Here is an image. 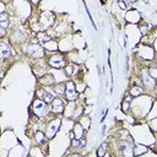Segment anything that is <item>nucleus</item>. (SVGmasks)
<instances>
[{
    "label": "nucleus",
    "instance_id": "obj_27",
    "mask_svg": "<svg viewBox=\"0 0 157 157\" xmlns=\"http://www.w3.org/2000/svg\"><path fill=\"white\" fill-rule=\"evenodd\" d=\"M104 157H112V156H110V153H109V152H107V153L104 155Z\"/></svg>",
    "mask_w": 157,
    "mask_h": 157
},
{
    "label": "nucleus",
    "instance_id": "obj_1",
    "mask_svg": "<svg viewBox=\"0 0 157 157\" xmlns=\"http://www.w3.org/2000/svg\"><path fill=\"white\" fill-rule=\"evenodd\" d=\"M48 104L43 101V99H40V98H36L34 101H33V103H32V112H33V114L37 117V118H44V117H47L48 115V113H49V109H48V107H47Z\"/></svg>",
    "mask_w": 157,
    "mask_h": 157
},
{
    "label": "nucleus",
    "instance_id": "obj_14",
    "mask_svg": "<svg viewBox=\"0 0 157 157\" xmlns=\"http://www.w3.org/2000/svg\"><path fill=\"white\" fill-rule=\"evenodd\" d=\"M142 93H144V87L142 86H134L129 91L130 97H137V96H141Z\"/></svg>",
    "mask_w": 157,
    "mask_h": 157
},
{
    "label": "nucleus",
    "instance_id": "obj_11",
    "mask_svg": "<svg viewBox=\"0 0 157 157\" xmlns=\"http://www.w3.org/2000/svg\"><path fill=\"white\" fill-rule=\"evenodd\" d=\"M39 98H40V99H43L47 104H52V103H53V101L55 99V97H54L49 91L43 90V88H42V94L39 96Z\"/></svg>",
    "mask_w": 157,
    "mask_h": 157
},
{
    "label": "nucleus",
    "instance_id": "obj_18",
    "mask_svg": "<svg viewBox=\"0 0 157 157\" xmlns=\"http://www.w3.org/2000/svg\"><path fill=\"white\" fill-rule=\"evenodd\" d=\"M65 90H66V83H64V82H60V83H56L55 86H54V92L55 93H58L59 96H65Z\"/></svg>",
    "mask_w": 157,
    "mask_h": 157
},
{
    "label": "nucleus",
    "instance_id": "obj_25",
    "mask_svg": "<svg viewBox=\"0 0 157 157\" xmlns=\"http://www.w3.org/2000/svg\"><path fill=\"white\" fill-rule=\"evenodd\" d=\"M118 5H119V6H120L123 10H125V4H124L123 1H118Z\"/></svg>",
    "mask_w": 157,
    "mask_h": 157
},
{
    "label": "nucleus",
    "instance_id": "obj_19",
    "mask_svg": "<svg viewBox=\"0 0 157 157\" xmlns=\"http://www.w3.org/2000/svg\"><path fill=\"white\" fill-rule=\"evenodd\" d=\"M34 139H36L37 144H39V145H42V144H44V142L47 141V136H45V134L42 132V131H37V132L34 134Z\"/></svg>",
    "mask_w": 157,
    "mask_h": 157
},
{
    "label": "nucleus",
    "instance_id": "obj_7",
    "mask_svg": "<svg viewBox=\"0 0 157 157\" xmlns=\"http://www.w3.org/2000/svg\"><path fill=\"white\" fill-rule=\"evenodd\" d=\"M141 80H142V85L144 87L148 88V90H153L156 87V80L151 77V75L148 74L147 69H142L141 72Z\"/></svg>",
    "mask_w": 157,
    "mask_h": 157
},
{
    "label": "nucleus",
    "instance_id": "obj_5",
    "mask_svg": "<svg viewBox=\"0 0 157 157\" xmlns=\"http://www.w3.org/2000/svg\"><path fill=\"white\" fill-rule=\"evenodd\" d=\"M66 83V90H65V98L67 102H75L78 98V92L76 90V85L74 83L72 80L65 82Z\"/></svg>",
    "mask_w": 157,
    "mask_h": 157
},
{
    "label": "nucleus",
    "instance_id": "obj_26",
    "mask_svg": "<svg viewBox=\"0 0 157 157\" xmlns=\"http://www.w3.org/2000/svg\"><path fill=\"white\" fill-rule=\"evenodd\" d=\"M66 157H83V156H80V155H70V156H66Z\"/></svg>",
    "mask_w": 157,
    "mask_h": 157
},
{
    "label": "nucleus",
    "instance_id": "obj_17",
    "mask_svg": "<svg viewBox=\"0 0 157 157\" xmlns=\"http://www.w3.org/2000/svg\"><path fill=\"white\" fill-rule=\"evenodd\" d=\"M37 38H38V40H40V42H50V40H52V38H50L48 31H39L38 34H37Z\"/></svg>",
    "mask_w": 157,
    "mask_h": 157
},
{
    "label": "nucleus",
    "instance_id": "obj_4",
    "mask_svg": "<svg viewBox=\"0 0 157 157\" xmlns=\"http://www.w3.org/2000/svg\"><path fill=\"white\" fill-rule=\"evenodd\" d=\"M27 53L29 54V56L34 58V59H42L44 58V50L42 48L40 44H38L36 40L33 43H29L28 47H27Z\"/></svg>",
    "mask_w": 157,
    "mask_h": 157
},
{
    "label": "nucleus",
    "instance_id": "obj_8",
    "mask_svg": "<svg viewBox=\"0 0 157 157\" xmlns=\"http://www.w3.org/2000/svg\"><path fill=\"white\" fill-rule=\"evenodd\" d=\"M120 151H121V155L123 157H134V145H132V141L129 140V141H124L120 146Z\"/></svg>",
    "mask_w": 157,
    "mask_h": 157
},
{
    "label": "nucleus",
    "instance_id": "obj_20",
    "mask_svg": "<svg viewBox=\"0 0 157 157\" xmlns=\"http://www.w3.org/2000/svg\"><path fill=\"white\" fill-rule=\"evenodd\" d=\"M0 25H1L2 29L7 28V26H9V16H7V13H5V12L0 13Z\"/></svg>",
    "mask_w": 157,
    "mask_h": 157
},
{
    "label": "nucleus",
    "instance_id": "obj_24",
    "mask_svg": "<svg viewBox=\"0 0 157 157\" xmlns=\"http://www.w3.org/2000/svg\"><path fill=\"white\" fill-rule=\"evenodd\" d=\"M148 74L151 75V77L152 78H155V80H157V67H150L148 69Z\"/></svg>",
    "mask_w": 157,
    "mask_h": 157
},
{
    "label": "nucleus",
    "instance_id": "obj_21",
    "mask_svg": "<svg viewBox=\"0 0 157 157\" xmlns=\"http://www.w3.org/2000/svg\"><path fill=\"white\" fill-rule=\"evenodd\" d=\"M107 146H108V144H107V142H103V144L98 147V150H97V157H104V155L108 152Z\"/></svg>",
    "mask_w": 157,
    "mask_h": 157
},
{
    "label": "nucleus",
    "instance_id": "obj_28",
    "mask_svg": "<svg viewBox=\"0 0 157 157\" xmlns=\"http://www.w3.org/2000/svg\"><path fill=\"white\" fill-rule=\"evenodd\" d=\"M155 152H157V144L155 145Z\"/></svg>",
    "mask_w": 157,
    "mask_h": 157
},
{
    "label": "nucleus",
    "instance_id": "obj_3",
    "mask_svg": "<svg viewBox=\"0 0 157 157\" xmlns=\"http://www.w3.org/2000/svg\"><path fill=\"white\" fill-rule=\"evenodd\" d=\"M48 65L52 66V67H54V69H63L67 64H66L65 56L63 54H60V53H56V54H53L52 56H49Z\"/></svg>",
    "mask_w": 157,
    "mask_h": 157
},
{
    "label": "nucleus",
    "instance_id": "obj_16",
    "mask_svg": "<svg viewBox=\"0 0 157 157\" xmlns=\"http://www.w3.org/2000/svg\"><path fill=\"white\" fill-rule=\"evenodd\" d=\"M39 82H40L42 85H44V86H49V85H52V83L54 82V77H53V75H50V74H45L43 77L39 78Z\"/></svg>",
    "mask_w": 157,
    "mask_h": 157
},
{
    "label": "nucleus",
    "instance_id": "obj_9",
    "mask_svg": "<svg viewBox=\"0 0 157 157\" xmlns=\"http://www.w3.org/2000/svg\"><path fill=\"white\" fill-rule=\"evenodd\" d=\"M50 105H52L50 107V112L54 113V114H61L64 112V109H65L64 102H63V99L60 97H56Z\"/></svg>",
    "mask_w": 157,
    "mask_h": 157
},
{
    "label": "nucleus",
    "instance_id": "obj_15",
    "mask_svg": "<svg viewBox=\"0 0 157 157\" xmlns=\"http://www.w3.org/2000/svg\"><path fill=\"white\" fill-rule=\"evenodd\" d=\"M71 141V147L72 148H82L86 145V140L85 139H72Z\"/></svg>",
    "mask_w": 157,
    "mask_h": 157
},
{
    "label": "nucleus",
    "instance_id": "obj_2",
    "mask_svg": "<svg viewBox=\"0 0 157 157\" xmlns=\"http://www.w3.org/2000/svg\"><path fill=\"white\" fill-rule=\"evenodd\" d=\"M60 124H61V118L59 117H55L53 119H50L47 124V128H45V136L47 139H53L56 132L59 131V128H60Z\"/></svg>",
    "mask_w": 157,
    "mask_h": 157
},
{
    "label": "nucleus",
    "instance_id": "obj_13",
    "mask_svg": "<svg viewBox=\"0 0 157 157\" xmlns=\"http://www.w3.org/2000/svg\"><path fill=\"white\" fill-rule=\"evenodd\" d=\"M0 48H1L0 49V55H1L2 59H6V58H9L11 55V50H10V47L9 45H6L5 43H1Z\"/></svg>",
    "mask_w": 157,
    "mask_h": 157
},
{
    "label": "nucleus",
    "instance_id": "obj_22",
    "mask_svg": "<svg viewBox=\"0 0 157 157\" xmlns=\"http://www.w3.org/2000/svg\"><path fill=\"white\" fill-rule=\"evenodd\" d=\"M130 101H131L130 96L126 97V98L123 101V103H121V110H123L124 113H128V112L130 110Z\"/></svg>",
    "mask_w": 157,
    "mask_h": 157
},
{
    "label": "nucleus",
    "instance_id": "obj_6",
    "mask_svg": "<svg viewBox=\"0 0 157 157\" xmlns=\"http://www.w3.org/2000/svg\"><path fill=\"white\" fill-rule=\"evenodd\" d=\"M39 18L40 20L38 21V23H39V26L43 27V31H45L48 27H50L53 25V22H54V13L52 11H44V12H42Z\"/></svg>",
    "mask_w": 157,
    "mask_h": 157
},
{
    "label": "nucleus",
    "instance_id": "obj_12",
    "mask_svg": "<svg viewBox=\"0 0 157 157\" xmlns=\"http://www.w3.org/2000/svg\"><path fill=\"white\" fill-rule=\"evenodd\" d=\"M147 151H148V148L146 146H144V145H140V144L134 145V156H142Z\"/></svg>",
    "mask_w": 157,
    "mask_h": 157
},
{
    "label": "nucleus",
    "instance_id": "obj_23",
    "mask_svg": "<svg viewBox=\"0 0 157 157\" xmlns=\"http://www.w3.org/2000/svg\"><path fill=\"white\" fill-rule=\"evenodd\" d=\"M75 71H76V69H75V66H74L72 64H70V65H66V66H65V74H66L67 76H71Z\"/></svg>",
    "mask_w": 157,
    "mask_h": 157
},
{
    "label": "nucleus",
    "instance_id": "obj_10",
    "mask_svg": "<svg viewBox=\"0 0 157 157\" xmlns=\"http://www.w3.org/2000/svg\"><path fill=\"white\" fill-rule=\"evenodd\" d=\"M71 134L74 135V139H83V134H85V128L82 126L81 123H75Z\"/></svg>",
    "mask_w": 157,
    "mask_h": 157
}]
</instances>
